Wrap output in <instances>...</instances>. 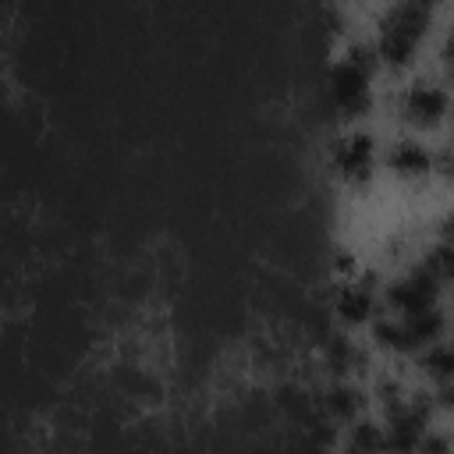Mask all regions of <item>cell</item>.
I'll return each instance as SVG.
<instances>
[{"instance_id": "7", "label": "cell", "mask_w": 454, "mask_h": 454, "mask_svg": "<svg viewBox=\"0 0 454 454\" xmlns=\"http://www.w3.org/2000/svg\"><path fill=\"white\" fill-rule=\"evenodd\" d=\"M362 404H365V397H362V390L358 387H351V383H333V387H326V394H323V411H326V419L330 422H355L358 415H362Z\"/></svg>"}, {"instance_id": "11", "label": "cell", "mask_w": 454, "mask_h": 454, "mask_svg": "<svg viewBox=\"0 0 454 454\" xmlns=\"http://www.w3.org/2000/svg\"><path fill=\"white\" fill-rule=\"evenodd\" d=\"M419 365L436 383H454V340H436L419 355Z\"/></svg>"}, {"instance_id": "4", "label": "cell", "mask_w": 454, "mask_h": 454, "mask_svg": "<svg viewBox=\"0 0 454 454\" xmlns=\"http://www.w3.org/2000/svg\"><path fill=\"white\" fill-rule=\"evenodd\" d=\"M333 316L340 323H348V326H358V323H372L376 319V294H372L369 277L358 280V284H344L333 294Z\"/></svg>"}, {"instance_id": "8", "label": "cell", "mask_w": 454, "mask_h": 454, "mask_svg": "<svg viewBox=\"0 0 454 454\" xmlns=\"http://www.w3.org/2000/svg\"><path fill=\"white\" fill-rule=\"evenodd\" d=\"M387 450V436L383 426H376L372 419H355L344 429V454H383Z\"/></svg>"}, {"instance_id": "9", "label": "cell", "mask_w": 454, "mask_h": 454, "mask_svg": "<svg viewBox=\"0 0 454 454\" xmlns=\"http://www.w3.org/2000/svg\"><path fill=\"white\" fill-rule=\"evenodd\" d=\"M369 333H372V340H376L383 351H411V348H415V340H411L404 319H397V316H376V319L369 323Z\"/></svg>"}, {"instance_id": "14", "label": "cell", "mask_w": 454, "mask_h": 454, "mask_svg": "<svg viewBox=\"0 0 454 454\" xmlns=\"http://www.w3.org/2000/svg\"><path fill=\"white\" fill-rule=\"evenodd\" d=\"M419 454H454V436L450 433H426L419 443Z\"/></svg>"}, {"instance_id": "5", "label": "cell", "mask_w": 454, "mask_h": 454, "mask_svg": "<svg viewBox=\"0 0 454 454\" xmlns=\"http://www.w3.org/2000/svg\"><path fill=\"white\" fill-rule=\"evenodd\" d=\"M419 32H411V28H404V25H397V21H383L380 25V39H376V57L380 60H387L390 67H404L411 57H415V50H419Z\"/></svg>"}, {"instance_id": "15", "label": "cell", "mask_w": 454, "mask_h": 454, "mask_svg": "<svg viewBox=\"0 0 454 454\" xmlns=\"http://www.w3.org/2000/svg\"><path fill=\"white\" fill-rule=\"evenodd\" d=\"M433 167L443 174V181H450V184H454V145L440 149V153L433 156Z\"/></svg>"}, {"instance_id": "16", "label": "cell", "mask_w": 454, "mask_h": 454, "mask_svg": "<svg viewBox=\"0 0 454 454\" xmlns=\"http://www.w3.org/2000/svg\"><path fill=\"white\" fill-rule=\"evenodd\" d=\"M433 408L454 411V383H436V394H433Z\"/></svg>"}, {"instance_id": "13", "label": "cell", "mask_w": 454, "mask_h": 454, "mask_svg": "<svg viewBox=\"0 0 454 454\" xmlns=\"http://www.w3.org/2000/svg\"><path fill=\"white\" fill-rule=\"evenodd\" d=\"M426 262L433 266V273H436L440 280H450V284H454V245L440 241V245L429 252V259H426Z\"/></svg>"}, {"instance_id": "12", "label": "cell", "mask_w": 454, "mask_h": 454, "mask_svg": "<svg viewBox=\"0 0 454 454\" xmlns=\"http://www.w3.org/2000/svg\"><path fill=\"white\" fill-rule=\"evenodd\" d=\"M323 358H326V365H330L337 376H348L351 369L362 365V351H358L355 340L344 337V333H330V337H326V344H323Z\"/></svg>"}, {"instance_id": "3", "label": "cell", "mask_w": 454, "mask_h": 454, "mask_svg": "<svg viewBox=\"0 0 454 454\" xmlns=\"http://www.w3.org/2000/svg\"><path fill=\"white\" fill-rule=\"evenodd\" d=\"M372 135L369 131H348L333 145V163L344 181H365L372 167Z\"/></svg>"}, {"instance_id": "6", "label": "cell", "mask_w": 454, "mask_h": 454, "mask_svg": "<svg viewBox=\"0 0 454 454\" xmlns=\"http://www.w3.org/2000/svg\"><path fill=\"white\" fill-rule=\"evenodd\" d=\"M387 167L397 177H426L433 170V153L415 138H397L387 153Z\"/></svg>"}, {"instance_id": "2", "label": "cell", "mask_w": 454, "mask_h": 454, "mask_svg": "<svg viewBox=\"0 0 454 454\" xmlns=\"http://www.w3.org/2000/svg\"><path fill=\"white\" fill-rule=\"evenodd\" d=\"M404 117L411 121V124H419V128H429V124H436V121H443L447 117V110H450V99H447V92L436 85V82H415L408 92H404Z\"/></svg>"}, {"instance_id": "17", "label": "cell", "mask_w": 454, "mask_h": 454, "mask_svg": "<svg viewBox=\"0 0 454 454\" xmlns=\"http://www.w3.org/2000/svg\"><path fill=\"white\" fill-rule=\"evenodd\" d=\"M333 270H337V273H351V270H355V259H351V252H337V259H333Z\"/></svg>"}, {"instance_id": "10", "label": "cell", "mask_w": 454, "mask_h": 454, "mask_svg": "<svg viewBox=\"0 0 454 454\" xmlns=\"http://www.w3.org/2000/svg\"><path fill=\"white\" fill-rule=\"evenodd\" d=\"M404 326H408V333H411V340H415V348H429V344H436V340H443V330H447V316L433 305V309H422V312H415V316H408L404 319Z\"/></svg>"}, {"instance_id": "18", "label": "cell", "mask_w": 454, "mask_h": 454, "mask_svg": "<svg viewBox=\"0 0 454 454\" xmlns=\"http://www.w3.org/2000/svg\"><path fill=\"white\" fill-rule=\"evenodd\" d=\"M440 238H443L447 245H454V213H447V216L440 220Z\"/></svg>"}, {"instance_id": "1", "label": "cell", "mask_w": 454, "mask_h": 454, "mask_svg": "<svg viewBox=\"0 0 454 454\" xmlns=\"http://www.w3.org/2000/svg\"><path fill=\"white\" fill-rule=\"evenodd\" d=\"M436 291H440V277H436L433 266L422 259L408 277H401V280H394V284L387 287V309H390L394 316L401 312V319H408V316H415V312H422V309H433Z\"/></svg>"}]
</instances>
